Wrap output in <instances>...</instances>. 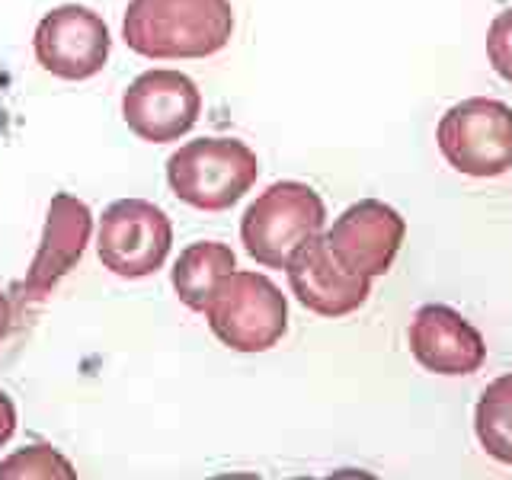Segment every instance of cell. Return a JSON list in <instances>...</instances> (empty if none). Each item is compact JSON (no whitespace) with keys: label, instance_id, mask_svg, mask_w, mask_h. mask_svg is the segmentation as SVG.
I'll list each match as a JSON object with an SVG mask.
<instances>
[{"label":"cell","instance_id":"cell-1","mask_svg":"<svg viewBox=\"0 0 512 480\" xmlns=\"http://www.w3.org/2000/svg\"><path fill=\"white\" fill-rule=\"evenodd\" d=\"M231 0H128L122 39L141 58L196 61L231 42Z\"/></svg>","mask_w":512,"mask_h":480},{"label":"cell","instance_id":"cell-2","mask_svg":"<svg viewBox=\"0 0 512 480\" xmlns=\"http://www.w3.org/2000/svg\"><path fill=\"white\" fill-rule=\"evenodd\" d=\"M256 154L240 138H196L167 160L173 196L196 212H228L256 183Z\"/></svg>","mask_w":512,"mask_h":480},{"label":"cell","instance_id":"cell-3","mask_svg":"<svg viewBox=\"0 0 512 480\" xmlns=\"http://www.w3.org/2000/svg\"><path fill=\"white\" fill-rule=\"evenodd\" d=\"M202 314L218 340L234 352H266L276 346L288 327V304L282 288H276L263 272H231Z\"/></svg>","mask_w":512,"mask_h":480},{"label":"cell","instance_id":"cell-4","mask_svg":"<svg viewBox=\"0 0 512 480\" xmlns=\"http://www.w3.org/2000/svg\"><path fill=\"white\" fill-rule=\"evenodd\" d=\"M327 208L311 186L282 180L272 183L240 218V240H244L253 263L266 269H285L292 253L324 231Z\"/></svg>","mask_w":512,"mask_h":480},{"label":"cell","instance_id":"cell-5","mask_svg":"<svg viewBox=\"0 0 512 480\" xmlns=\"http://www.w3.org/2000/svg\"><path fill=\"white\" fill-rule=\"evenodd\" d=\"M436 141L458 173L477 180L503 176L512 170V109L490 96L461 100L442 116Z\"/></svg>","mask_w":512,"mask_h":480},{"label":"cell","instance_id":"cell-6","mask_svg":"<svg viewBox=\"0 0 512 480\" xmlns=\"http://www.w3.org/2000/svg\"><path fill=\"white\" fill-rule=\"evenodd\" d=\"M173 247V224L167 212L144 199H116L103 208L96 253L119 279H144L164 269Z\"/></svg>","mask_w":512,"mask_h":480},{"label":"cell","instance_id":"cell-7","mask_svg":"<svg viewBox=\"0 0 512 480\" xmlns=\"http://www.w3.org/2000/svg\"><path fill=\"white\" fill-rule=\"evenodd\" d=\"M202 116V93L192 77L154 68L138 74L122 96V119L128 132L151 144H170L189 135Z\"/></svg>","mask_w":512,"mask_h":480},{"label":"cell","instance_id":"cell-8","mask_svg":"<svg viewBox=\"0 0 512 480\" xmlns=\"http://www.w3.org/2000/svg\"><path fill=\"white\" fill-rule=\"evenodd\" d=\"M109 26L100 13L80 4H64L48 10L32 36V52L39 64L68 84L90 80L106 68L109 58Z\"/></svg>","mask_w":512,"mask_h":480},{"label":"cell","instance_id":"cell-9","mask_svg":"<svg viewBox=\"0 0 512 480\" xmlns=\"http://www.w3.org/2000/svg\"><path fill=\"white\" fill-rule=\"evenodd\" d=\"M407 224L391 205L378 199H362L349 205L324 234L330 253L352 276L375 279L394 266V256L404 244Z\"/></svg>","mask_w":512,"mask_h":480},{"label":"cell","instance_id":"cell-10","mask_svg":"<svg viewBox=\"0 0 512 480\" xmlns=\"http://www.w3.org/2000/svg\"><path fill=\"white\" fill-rule=\"evenodd\" d=\"M93 237V215L90 208L80 202L71 192H55L52 205H48L45 215V231H42V244L29 263V272L23 279V301H45L52 295V288L74 272L80 263L87 244Z\"/></svg>","mask_w":512,"mask_h":480},{"label":"cell","instance_id":"cell-11","mask_svg":"<svg viewBox=\"0 0 512 480\" xmlns=\"http://www.w3.org/2000/svg\"><path fill=\"white\" fill-rule=\"evenodd\" d=\"M285 272L295 298L320 317H346L359 311L372 292V279L352 276L349 269H343L330 253L324 234L304 240L292 253V260L285 263Z\"/></svg>","mask_w":512,"mask_h":480},{"label":"cell","instance_id":"cell-12","mask_svg":"<svg viewBox=\"0 0 512 480\" xmlns=\"http://www.w3.org/2000/svg\"><path fill=\"white\" fill-rule=\"evenodd\" d=\"M407 336L416 362L436 375H474L487 359L484 336L448 304H423Z\"/></svg>","mask_w":512,"mask_h":480},{"label":"cell","instance_id":"cell-13","mask_svg":"<svg viewBox=\"0 0 512 480\" xmlns=\"http://www.w3.org/2000/svg\"><path fill=\"white\" fill-rule=\"evenodd\" d=\"M237 269L234 250L218 240L189 244L173 263V288L189 311H202L215 288Z\"/></svg>","mask_w":512,"mask_h":480},{"label":"cell","instance_id":"cell-14","mask_svg":"<svg viewBox=\"0 0 512 480\" xmlns=\"http://www.w3.org/2000/svg\"><path fill=\"white\" fill-rule=\"evenodd\" d=\"M474 429L490 458L500 464H512V375L496 378L480 394L474 410Z\"/></svg>","mask_w":512,"mask_h":480},{"label":"cell","instance_id":"cell-15","mask_svg":"<svg viewBox=\"0 0 512 480\" xmlns=\"http://www.w3.org/2000/svg\"><path fill=\"white\" fill-rule=\"evenodd\" d=\"M0 480H77V471L58 448L36 442L0 461Z\"/></svg>","mask_w":512,"mask_h":480},{"label":"cell","instance_id":"cell-16","mask_svg":"<svg viewBox=\"0 0 512 480\" xmlns=\"http://www.w3.org/2000/svg\"><path fill=\"white\" fill-rule=\"evenodd\" d=\"M487 58L493 64V71L512 84V7L503 10L490 23V32H487Z\"/></svg>","mask_w":512,"mask_h":480},{"label":"cell","instance_id":"cell-17","mask_svg":"<svg viewBox=\"0 0 512 480\" xmlns=\"http://www.w3.org/2000/svg\"><path fill=\"white\" fill-rule=\"evenodd\" d=\"M16 436V404L7 391H0V448Z\"/></svg>","mask_w":512,"mask_h":480},{"label":"cell","instance_id":"cell-18","mask_svg":"<svg viewBox=\"0 0 512 480\" xmlns=\"http://www.w3.org/2000/svg\"><path fill=\"white\" fill-rule=\"evenodd\" d=\"M10 324H13V304H10L4 288H0V340L10 333Z\"/></svg>","mask_w":512,"mask_h":480}]
</instances>
